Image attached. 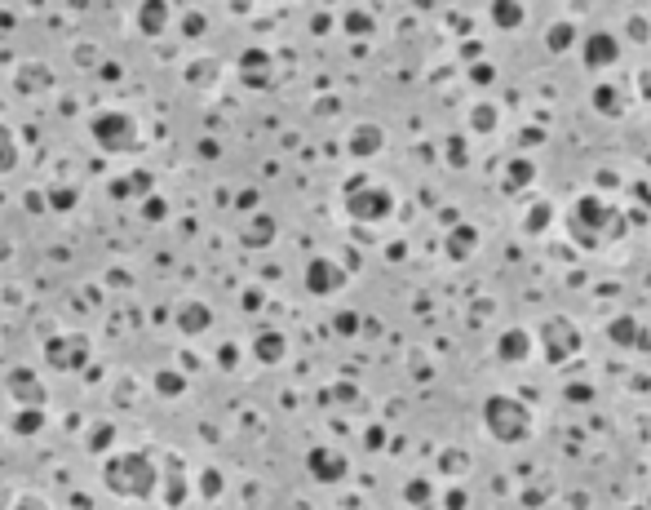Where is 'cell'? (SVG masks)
Segmentation results:
<instances>
[{"mask_svg":"<svg viewBox=\"0 0 651 510\" xmlns=\"http://www.w3.org/2000/svg\"><path fill=\"white\" fill-rule=\"evenodd\" d=\"M102 484H107V493L124 497V502H147V497H155L160 471H155V462L142 448H124V453H111L102 462Z\"/></svg>","mask_w":651,"mask_h":510,"instance_id":"cell-1","label":"cell"},{"mask_svg":"<svg viewBox=\"0 0 651 510\" xmlns=\"http://www.w3.org/2000/svg\"><path fill=\"white\" fill-rule=\"evenodd\" d=\"M93 138H98L107 151H133L142 134L124 111H102V116H93Z\"/></svg>","mask_w":651,"mask_h":510,"instance_id":"cell-2","label":"cell"},{"mask_svg":"<svg viewBox=\"0 0 651 510\" xmlns=\"http://www.w3.org/2000/svg\"><path fill=\"white\" fill-rule=\"evenodd\" d=\"M310 471L319 479H337L346 475V457H333V453H310Z\"/></svg>","mask_w":651,"mask_h":510,"instance_id":"cell-3","label":"cell"},{"mask_svg":"<svg viewBox=\"0 0 651 510\" xmlns=\"http://www.w3.org/2000/svg\"><path fill=\"white\" fill-rule=\"evenodd\" d=\"M14 165H18V142L9 129H0V173H9Z\"/></svg>","mask_w":651,"mask_h":510,"instance_id":"cell-4","label":"cell"},{"mask_svg":"<svg viewBox=\"0 0 651 510\" xmlns=\"http://www.w3.org/2000/svg\"><path fill=\"white\" fill-rule=\"evenodd\" d=\"M9 510H54V506H49L40 493H31V488H23V493H14V502H9Z\"/></svg>","mask_w":651,"mask_h":510,"instance_id":"cell-5","label":"cell"}]
</instances>
